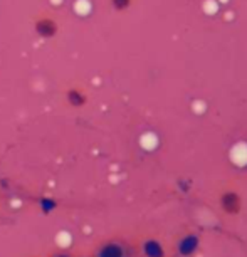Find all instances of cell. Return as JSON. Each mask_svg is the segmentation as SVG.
<instances>
[{
	"label": "cell",
	"instance_id": "1",
	"mask_svg": "<svg viewBox=\"0 0 247 257\" xmlns=\"http://www.w3.org/2000/svg\"><path fill=\"white\" fill-rule=\"evenodd\" d=\"M34 32L41 39H54L59 32V24L49 16H41L34 21Z\"/></svg>",
	"mask_w": 247,
	"mask_h": 257
},
{
	"label": "cell",
	"instance_id": "2",
	"mask_svg": "<svg viewBox=\"0 0 247 257\" xmlns=\"http://www.w3.org/2000/svg\"><path fill=\"white\" fill-rule=\"evenodd\" d=\"M66 101L72 108H82L88 103V94L81 88H69L66 91Z\"/></svg>",
	"mask_w": 247,
	"mask_h": 257
},
{
	"label": "cell",
	"instance_id": "3",
	"mask_svg": "<svg viewBox=\"0 0 247 257\" xmlns=\"http://www.w3.org/2000/svg\"><path fill=\"white\" fill-rule=\"evenodd\" d=\"M220 205L227 213H239L240 210V197L234 192H227L220 198Z\"/></svg>",
	"mask_w": 247,
	"mask_h": 257
},
{
	"label": "cell",
	"instance_id": "4",
	"mask_svg": "<svg viewBox=\"0 0 247 257\" xmlns=\"http://www.w3.org/2000/svg\"><path fill=\"white\" fill-rule=\"evenodd\" d=\"M197 249H198V237L197 235L183 237V239L180 240V245H178V252H180L183 257L192 255Z\"/></svg>",
	"mask_w": 247,
	"mask_h": 257
},
{
	"label": "cell",
	"instance_id": "5",
	"mask_svg": "<svg viewBox=\"0 0 247 257\" xmlns=\"http://www.w3.org/2000/svg\"><path fill=\"white\" fill-rule=\"evenodd\" d=\"M145 254H147L148 257H163L165 252H163V247L160 245V242L157 240H148L145 242Z\"/></svg>",
	"mask_w": 247,
	"mask_h": 257
},
{
	"label": "cell",
	"instance_id": "6",
	"mask_svg": "<svg viewBox=\"0 0 247 257\" xmlns=\"http://www.w3.org/2000/svg\"><path fill=\"white\" fill-rule=\"evenodd\" d=\"M132 2L133 0H111V6H113L114 11L123 12V11H127V9H130Z\"/></svg>",
	"mask_w": 247,
	"mask_h": 257
},
{
	"label": "cell",
	"instance_id": "7",
	"mask_svg": "<svg viewBox=\"0 0 247 257\" xmlns=\"http://www.w3.org/2000/svg\"><path fill=\"white\" fill-rule=\"evenodd\" d=\"M103 257H121V249L118 245H109L106 247L103 252Z\"/></svg>",
	"mask_w": 247,
	"mask_h": 257
},
{
	"label": "cell",
	"instance_id": "8",
	"mask_svg": "<svg viewBox=\"0 0 247 257\" xmlns=\"http://www.w3.org/2000/svg\"><path fill=\"white\" fill-rule=\"evenodd\" d=\"M54 257H69V255H66V254H57V255H54Z\"/></svg>",
	"mask_w": 247,
	"mask_h": 257
}]
</instances>
